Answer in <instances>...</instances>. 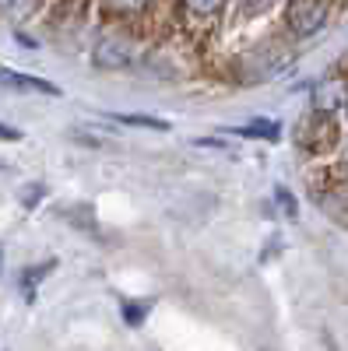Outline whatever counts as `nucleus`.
<instances>
[{"label":"nucleus","instance_id":"obj_1","mask_svg":"<svg viewBox=\"0 0 348 351\" xmlns=\"http://www.w3.org/2000/svg\"><path fill=\"white\" fill-rule=\"evenodd\" d=\"M327 21V8L324 0H296L292 8H288V28H292V36L299 39H310L324 28Z\"/></svg>","mask_w":348,"mask_h":351},{"label":"nucleus","instance_id":"obj_2","mask_svg":"<svg viewBox=\"0 0 348 351\" xmlns=\"http://www.w3.org/2000/svg\"><path fill=\"white\" fill-rule=\"evenodd\" d=\"M0 84H4V88H11V92H39V95H49V99L64 95V92H60V88H56L53 81H43V77H28V74L4 71V67H0Z\"/></svg>","mask_w":348,"mask_h":351},{"label":"nucleus","instance_id":"obj_3","mask_svg":"<svg viewBox=\"0 0 348 351\" xmlns=\"http://www.w3.org/2000/svg\"><path fill=\"white\" fill-rule=\"evenodd\" d=\"M92 60H95V67H102V71H116V67H127V60H130V49H127L120 39L106 36V39H99V43H95V49H92Z\"/></svg>","mask_w":348,"mask_h":351},{"label":"nucleus","instance_id":"obj_4","mask_svg":"<svg viewBox=\"0 0 348 351\" xmlns=\"http://www.w3.org/2000/svg\"><path fill=\"white\" fill-rule=\"evenodd\" d=\"M313 102H316V109H321V112H334L338 106H348V81H341V77L324 81Z\"/></svg>","mask_w":348,"mask_h":351},{"label":"nucleus","instance_id":"obj_5","mask_svg":"<svg viewBox=\"0 0 348 351\" xmlns=\"http://www.w3.org/2000/svg\"><path fill=\"white\" fill-rule=\"evenodd\" d=\"M232 134H240V137H253V141H278L281 137V127H278V120H268V116H257V120H250V123H243V127H236Z\"/></svg>","mask_w":348,"mask_h":351},{"label":"nucleus","instance_id":"obj_6","mask_svg":"<svg viewBox=\"0 0 348 351\" xmlns=\"http://www.w3.org/2000/svg\"><path fill=\"white\" fill-rule=\"evenodd\" d=\"M53 267H56V260H46V263H39V267H25V271H21V295H25L28 306L36 302V285H39Z\"/></svg>","mask_w":348,"mask_h":351},{"label":"nucleus","instance_id":"obj_7","mask_svg":"<svg viewBox=\"0 0 348 351\" xmlns=\"http://www.w3.org/2000/svg\"><path fill=\"white\" fill-rule=\"evenodd\" d=\"M109 120L124 123V127H148V130H169V120H159V116H144V112H113Z\"/></svg>","mask_w":348,"mask_h":351},{"label":"nucleus","instance_id":"obj_8","mask_svg":"<svg viewBox=\"0 0 348 351\" xmlns=\"http://www.w3.org/2000/svg\"><path fill=\"white\" fill-rule=\"evenodd\" d=\"M152 313V299H141V302H134V299H124L120 302V316L127 319L130 327H141L144 324V316Z\"/></svg>","mask_w":348,"mask_h":351},{"label":"nucleus","instance_id":"obj_9","mask_svg":"<svg viewBox=\"0 0 348 351\" xmlns=\"http://www.w3.org/2000/svg\"><path fill=\"white\" fill-rule=\"evenodd\" d=\"M275 200L281 204V215L285 218H299V204H296V197L288 193L285 186H275Z\"/></svg>","mask_w":348,"mask_h":351},{"label":"nucleus","instance_id":"obj_10","mask_svg":"<svg viewBox=\"0 0 348 351\" xmlns=\"http://www.w3.org/2000/svg\"><path fill=\"white\" fill-rule=\"evenodd\" d=\"M46 197V186L43 183H28L25 190H21V208H28V211H32L36 208V204Z\"/></svg>","mask_w":348,"mask_h":351},{"label":"nucleus","instance_id":"obj_11","mask_svg":"<svg viewBox=\"0 0 348 351\" xmlns=\"http://www.w3.org/2000/svg\"><path fill=\"white\" fill-rule=\"evenodd\" d=\"M183 4H187L194 14H215V11L225 4V0H183Z\"/></svg>","mask_w":348,"mask_h":351},{"label":"nucleus","instance_id":"obj_12","mask_svg":"<svg viewBox=\"0 0 348 351\" xmlns=\"http://www.w3.org/2000/svg\"><path fill=\"white\" fill-rule=\"evenodd\" d=\"M148 0H106V8H113V11H141Z\"/></svg>","mask_w":348,"mask_h":351},{"label":"nucleus","instance_id":"obj_13","mask_svg":"<svg viewBox=\"0 0 348 351\" xmlns=\"http://www.w3.org/2000/svg\"><path fill=\"white\" fill-rule=\"evenodd\" d=\"M0 141H21V130H18V127H4V123H0Z\"/></svg>","mask_w":348,"mask_h":351},{"label":"nucleus","instance_id":"obj_14","mask_svg":"<svg viewBox=\"0 0 348 351\" xmlns=\"http://www.w3.org/2000/svg\"><path fill=\"white\" fill-rule=\"evenodd\" d=\"M14 8V0H0V11H11Z\"/></svg>","mask_w":348,"mask_h":351},{"label":"nucleus","instance_id":"obj_15","mask_svg":"<svg viewBox=\"0 0 348 351\" xmlns=\"http://www.w3.org/2000/svg\"><path fill=\"white\" fill-rule=\"evenodd\" d=\"M0 271H4V246H0Z\"/></svg>","mask_w":348,"mask_h":351}]
</instances>
